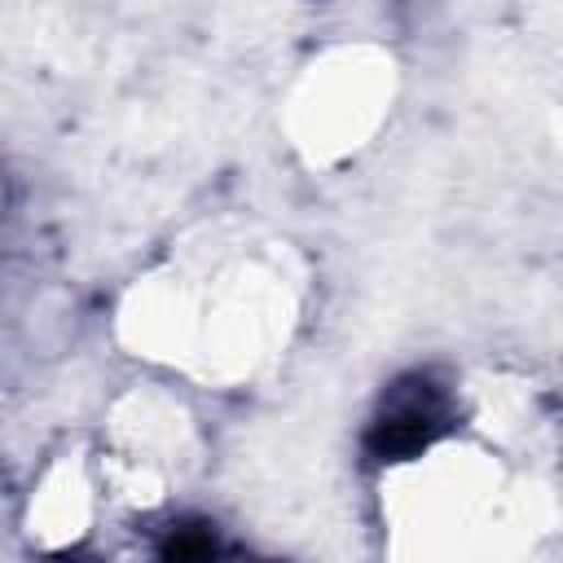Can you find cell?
Returning <instances> with one entry per match:
<instances>
[{
	"mask_svg": "<svg viewBox=\"0 0 563 563\" xmlns=\"http://www.w3.org/2000/svg\"><path fill=\"white\" fill-rule=\"evenodd\" d=\"M413 484L400 515V563H523L532 532H523L519 501L506 493L497 462L462 453L457 444H427L413 453Z\"/></svg>",
	"mask_w": 563,
	"mask_h": 563,
	"instance_id": "obj_1",
	"label": "cell"
},
{
	"mask_svg": "<svg viewBox=\"0 0 563 563\" xmlns=\"http://www.w3.org/2000/svg\"><path fill=\"white\" fill-rule=\"evenodd\" d=\"M383 106V62H369L361 48L325 62L308 92L299 97V114L308 119V136L321 132L317 150H347L361 145L369 123Z\"/></svg>",
	"mask_w": 563,
	"mask_h": 563,
	"instance_id": "obj_2",
	"label": "cell"
}]
</instances>
